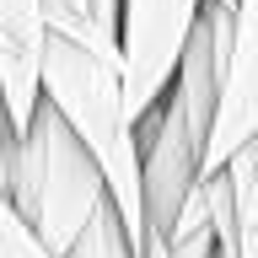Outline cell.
Wrapping results in <instances>:
<instances>
[{
	"label": "cell",
	"instance_id": "9c48e42d",
	"mask_svg": "<svg viewBox=\"0 0 258 258\" xmlns=\"http://www.w3.org/2000/svg\"><path fill=\"white\" fill-rule=\"evenodd\" d=\"M221 167L231 172V183H237V221L242 215H258V135L242 140Z\"/></svg>",
	"mask_w": 258,
	"mask_h": 258
},
{
	"label": "cell",
	"instance_id": "3957f363",
	"mask_svg": "<svg viewBox=\"0 0 258 258\" xmlns=\"http://www.w3.org/2000/svg\"><path fill=\"white\" fill-rule=\"evenodd\" d=\"M140 140V199H145V237H167L177 210L188 205L194 183L205 177V129L194 124L183 97L167 86L161 102L135 124Z\"/></svg>",
	"mask_w": 258,
	"mask_h": 258
},
{
	"label": "cell",
	"instance_id": "8fae6325",
	"mask_svg": "<svg viewBox=\"0 0 258 258\" xmlns=\"http://www.w3.org/2000/svg\"><path fill=\"white\" fill-rule=\"evenodd\" d=\"M70 6H81V11H86V0H70Z\"/></svg>",
	"mask_w": 258,
	"mask_h": 258
},
{
	"label": "cell",
	"instance_id": "277c9868",
	"mask_svg": "<svg viewBox=\"0 0 258 258\" xmlns=\"http://www.w3.org/2000/svg\"><path fill=\"white\" fill-rule=\"evenodd\" d=\"M199 6L205 0H118V76L135 124L172 86Z\"/></svg>",
	"mask_w": 258,
	"mask_h": 258
},
{
	"label": "cell",
	"instance_id": "ba28073f",
	"mask_svg": "<svg viewBox=\"0 0 258 258\" xmlns=\"http://www.w3.org/2000/svg\"><path fill=\"white\" fill-rule=\"evenodd\" d=\"M0 258H59L38 231H32V221L11 205L6 188H0Z\"/></svg>",
	"mask_w": 258,
	"mask_h": 258
},
{
	"label": "cell",
	"instance_id": "5b68a950",
	"mask_svg": "<svg viewBox=\"0 0 258 258\" xmlns=\"http://www.w3.org/2000/svg\"><path fill=\"white\" fill-rule=\"evenodd\" d=\"M253 135H258V0H231V70H226L215 129L205 140V172H215Z\"/></svg>",
	"mask_w": 258,
	"mask_h": 258
},
{
	"label": "cell",
	"instance_id": "30bf717a",
	"mask_svg": "<svg viewBox=\"0 0 258 258\" xmlns=\"http://www.w3.org/2000/svg\"><path fill=\"white\" fill-rule=\"evenodd\" d=\"M86 11L97 16V27H108L118 38V0H86Z\"/></svg>",
	"mask_w": 258,
	"mask_h": 258
},
{
	"label": "cell",
	"instance_id": "8992f818",
	"mask_svg": "<svg viewBox=\"0 0 258 258\" xmlns=\"http://www.w3.org/2000/svg\"><path fill=\"white\" fill-rule=\"evenodd\" d=\"M0 97L22 135L43 97V0H0Z\"/></svg>",
	"mask_w": 258,
	"mask_h": 258
},
{
	"label": "cell",
	"instance_id": "52a82bcc",
	"mask_svg": "<svg viewBox=\"0 0 258 258\" xmlns=\"http://www.w3.org/2000/svg\"><path fill=\"white\" fill-rule=\"evenodd\" d=\"M64 258H172V253H167V242H161V237H145V247H135V242H129V231H124L118 205H113V199H102V205H97V215L81 226V237L64 247Z\"/></svg>",
	"mask_w": 258,
	"mask_h": 258
},
{
	"label": "cell",
	"instance_id": "7c38bea8",
	"mask_svg": "<svg viewBox=\"0 0 258 258\" xmlns=\"http://www.w3.org/2000/svg\"><path fill=\"white\" fill-rule=\"evenodd\" d=\"M226 6H231V0H226Z\"/></svg>",
	"mask_w": 258,
	"mask_h": 258
},
{
	"label": "cell",
	"instance_id": "7a4b0ae2",
	"mask_svg": "<svg viewBox=\"0 0 258 258\" xmlns=\"http://www.w3.org/2000/svg\"><path fill=\"white\" fill-rule=\"evenodd\" d=\"M6 194L59 258L81 237V226L97 215V205L113 199L108 183H102V167L86 151V140L64 124V113L48 97H38V108H32L27 129H22L16 172H11Z\"/></svg>",
	"mask_w": 258,
	"mask_h": 258
},
{
	"label": "cell",
	"instance_id": "6da1fadb",
	"mask_svg": "<svg viewBox=\"0 0 258 258\" xmlns=\"http://www.w3.org/2000/svg\"><path fill=\"white\" fill-rule=\"evenodd\" d=\"M43 97L64 113L92 161L102 167L113 205L124 215L135 247H145V199H140V140L124 102L118 38L97 27L92 11L70 0H43Z\"/></svg>",
	"mask_w": 258,
	"mask_h": 258
}]
</instances>
